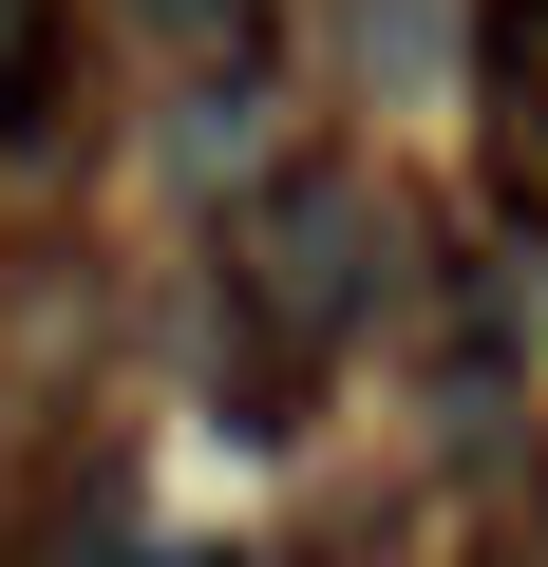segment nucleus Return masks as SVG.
<instances>
[{
	"label": "nucleus",
	"instance_id": "7ed1b4c3",
	"mask_svg": "<svg viewBox=\"0 0 548 567\" xmlns=\"http://www.w3.org/2000/svg\"><path fill=\"white\" fill-rule=\"evenodd\" d=\"M39 567H152V548H114V529H76V511H58V529H39Z\"/></svg>",
	"mask_w": 548,
	"mask_h": 567
},
{
	"label": "nucleus",
	"instance_id": "f257e3e1",
	"mask_svg": "<svg viewBox=\"0 0 548 567\" xmlns=\"http://www.w3.org/2000/svg\"><path fill=\"white\" fill-rule=\"evenodd\" d=\"M208 322H246V435H285V398L379 322V189L341 152H285L246 189V227H227V303Z\"/></svg>",
	"mask_w": 548,
	"mask_h": 567
},
{
	"label": "nucleus",
	"instance_id": "f03ea898",
	"mask_svg": "<svg viewBox=\"0 0 548 567\" xmlns=\"http://www.w3.org/2000/svg\"><path fill=\"white\" fill-rule=\"evenodd\" d=\"M58 133H76V20L0 0V152H58Z\"/></svg>",
	"mask_w": 548,
	"mask_h": 567
}]
</instances>
